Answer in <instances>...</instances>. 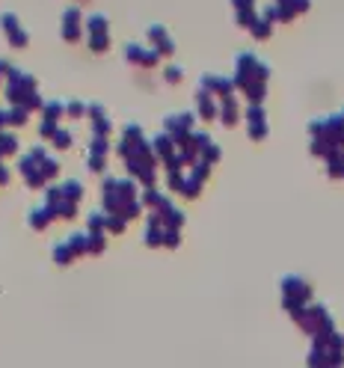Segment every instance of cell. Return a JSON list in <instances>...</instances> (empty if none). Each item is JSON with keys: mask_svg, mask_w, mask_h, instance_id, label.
Returning a JSON list of instances; mask_svg holds the SVG:
<instances>
[{"mask_svg": "<svg viewBox=\"0 0 344 368\" xmlns=\"http://www.w3.org/2000/svg\"><path fill=\"white\" fill-rule=\"evenodd\" d=\"M0 27L6 30V39H9V45H13V48H27L30 36H27L24 30H21L18 18H15L13 13H3V15H0Z\"/></svg>", "mask_w": 344, "mask_h": 368, "instance_id": "1", "label": "cell"}, {"mask_svg": "<svg viewBox=\"0 0 344 368\" xmlns=\"http://www.w3.org/2000/svg\"><path fill=\"white\" fill-rule=\"evenodd\" d=\"M18 170L24 173V182H27L30 187H42V184H45V175H42L39 163L33 161L30 154H27V158H21V166H18Z\"/></svg>", "mask_w": 344, "mask_h": 368, "instance_id": "2", "label": "cell"}, {"mask_svg": "<svg viewBox=\"0 0 344 368\" xmlns=\"http://www.w3.org/2000/svg\"><path fill=\"white\" fill-rule=\"evenodd\" d=\"M217 116L223 119V125H238V119H240V110H238V102L235 98H220V110H217Z\"/></svg>", "mask_w": 344, "mask_h": 368, "instance_id": "3", "label": "cell"}, {"mask_svg": "<svg viewBox=\"0 0 344 368\" xmlns=\"http://www.w3.org/2000/svg\"><path fill=\"white\" fill-rule=\"evenodd\" d=\"M196 110H199V116H202L205 122H211V119H214L217 116V102H214V95H211V93H205V89H199V93H196Z\"/></svg>", "mask_w": 344, "mask_h": 368, "instance_id": "4", "label": "cell"}, {"mask_svg": "<svg viewBox=\"0 0 344 368\" xmlns=\"http://www.w3.org/2000/svg\"><path fill=\"white\" fill-rule=\"evenodd\" d=\"M149 146L154 149L151 154H154V158H158V161H166V158H170V154L175 152V143H172V137H170V134H158V137H154V140L149 143Z\"/></svg>", "mask_w": 344, "mask_h": 368, "instance_id": "5", "label": "cell"}, {"mask_svg": "<svg viewBox=\"0 0 344 368\" xmlns=\"http://www.w3.org/2000/svg\"><path fill=\"white\" fill-rule=\"evenodd\" d=\"M86 36H107V18L101 13L86 18Z\"/></svg>", "mask_w": 344, "mask_h": 368, "instance_id": "6", "label": "cell"}, {"mask_svg": "<svg viewBox=\"0 0 344 368\" xmlns=\"http://www.w3.org/2000/svg\"><path fill=\"white\" fill-rule=\"evenodd\" d=\"M65 116V104L63 102H45V107H42V119L48 122H57Z\"/></svg>", "mask_w": 344, "mask_h": 368, "instance_id": "7", "label": "cell"}, {"mask_svg": "<svg viewBox=\"0 0 344 368\" xmlns=\"http://www.w3.org/2000/svg\"><path fill=\"white\" fill-rule=\"evenodd\" d=\"M27 119H30V113L21 104H13L6 110V125H27Z\"/></svg>", "mask_w": 344, "mask_h": 368, "instance_id": "8", "label": "cell"}, {"mask_svg": "<svg viewBox=\"0 0 344 368\" xmlns=\"http://www.w3.org/2000/svg\"><path fill=\"white\" fill-rule=\"evenodd\" d=\"M15 152H18V140H15V134L0 131V158H3V154H15Z\"/></svg>", "mask_w": 344, "mask_h": 368, "instance_id": "9", "label": "cell"}, {"mask_svg": "<svg viewBox=\"0 0 344 368\" xmlns=\"http://www.w3.org/2000/svg\"><path fill=\"white\" fill-rule=\"evenodd\" d=\"M60 193L69 199V202H77V199L83 196V187L77 184V182H63V184H60Z\"/></svg>", "mask_w": 344, "mask_h": 368, "instance_id": "10", "label": "cell"}, {"mask_svg": "<svg viewBox=\"0 0 344 368\" xmlns=\"http://www.w3.org/2000/svg\"><path fill=\"white\" fill-rule=\"evenodd\" d=\"M63 39L65 42H81L83 39V24H63Z\"/></svg>", "mask_w": 344, "mask_h": 368, "instance_id": "11", "label": "cell"}, {"mask_svg": "<svg viewBox=\"0 0 344 368\" xmlns=\"http://www.w3.org/2000/svg\"><path fill=\"white\" fill-rule=\"evenodd\" d=\"M163 166H166V170H170V173H181L184 166H187V161H184V154H181V152H172L170 158L163 161Z\"/></svg>", "mask_w": 344, "mask_h": 368, "instance_id": "12", "label": "cell"}, {"mask_svg": "<svg viewBox=\"0 0 344 368\" xmlns=\"http://www.w3.org/2000/svg\"><path fill=\"white\" fill-rule=\"evenodd\" d=\"M247 131H249V140L261 143L264 137H268V122H249V125H247Z\"/></svg>", "mask_w": 344, "mask_h": 368, "instance_id": "13", "label": "cell"}, {"mask_svg": "<svg viewBox=\"0 0 344 368\" xmlns=\"http://www.w3.org/2000/svg\"><path fill=\"white\" fill-rule=\"evenodd\" d=\"M235 21H238V24L240 27H252L255 24V21H259V15H255V9H238V13H235Z\"/></svg>", "mask_w": 344, "mask_h": 368, "instance_id": "14", "label": "cell"}, {"mask_svg": "<svg viewBox=\"0 0 344 368\" xmlns=\"http://www.w3.org/2000/svg\"><path fill=\"white\" fill-rule=\"evenodd\" d=\"M270 30H273V24H270V21H264V18H259V21H255V24L249 27V33H252L255 39H268Z\"/></svg>", "mask_w": 344, "mask_h": 368, "instance_id": "15", "label": "cell"}, {"mask_svg": "<svg viewBox=\"0 0 344 368\" xmlns=\"http://www.w3.org/2000/svg\"><path fill=\"white\" fill-rule=\"evenodd\" d=\"M21 107H24L27 113H33V110H42V107H45V98H42L39 93H30L24 102H21Z\"/></svg>", "mask_w": 344, "mask_h": 368, "instance_id": "16", "label": "cell"}, {"mask_svg": "<svg viewBox=\"0 0 344 368\" xmlns=\"http://www.w3.org/2000/svg\"><path fill=\"white\" fill-rule=\"evenodd\" d=\"M243 116H247V122H268V113H264V107H261V104H249Z\"/></svg>", "mask_w": 344, "mask_h": 368, "instance_id": "17", "label": "cell"}, {"mask_svg": "<svg viewBox=\"0 0 344 368\" xmlns=\"http://www.w3.org/2000/svg\"><path fill=\"white\" fill-rule=\"evenodd\" d=\"M51 140H54V146H57V149H69L72 146V134L65 128H57V134H54Z\"/></svg>", "mask_w": 344, "mask_h": 368, "instance_id": "18", "label": "cell"}, {"mask_svg": "<svg viewBox=\"0 0 344 368\" xmlns=\"http://www.w3.org/2000/svg\"><path fill=\"white\" fill-rule=\"evenodd\" d=\"M161 63V54L158 51H154V48H146V51H142V69H154V65H158Z\"/></svg>", "mask_w": 344, "mask_h": 368, "instance_id": "19", "label": "cell"}, {"mask_svg": "<svg viewBox=\"0 0 344 368\" xmlns=\"http://www.w3.org/2000/svg\"><path fill=\"white\" fill-rule=\"evenodd\" d=\"M107 149H110V143H107V137H92V146H90V154H98V158H104V154H107Z\"/></svg>", "mask_w": 344, "mask_h": 368, "instance_id": "20", "label": "cell"}, {"mask_svg": "<svg viewBox=\"0 0 344 368\" xmlns=\"http://www.w3.org/2000/svg\"><path fill=\"white\" fill-rule=\"evenodd\" d=\"M63 24H83V15H81V9L77 6H69L63 13Z\"/></svg>", "mask_w": 344, "mask_h": 368, "instance_id": "21", "label": "cell"}, {"mask_svg": "<svg viewBox=\"0 0 344 368\" xmlns=\"http://www.w3.org/2000/svg\"><path fill=\"white\" fill-rule=\"evenodd\" d=\"M142 51H146V48H142V45H128V48H125V57H128V63L140 65V63H142Z\"/></svg>", "mask_w": 344, "mask_h": 368, "instance_id": "22", "label": "cell"}, {"mask_svg": "<svg viewBox=\"0 0 344 368\" xmlns=\"http://www.w3.org/2000/svg\"><path fill=\"white\" fill-rule=\"evenodd\" d=\"M65 116H72V119L86 116V104L83 102H69V104H65Z\"/></svg>", "mask_w": 344, "mask_h": 368, "instance_id": "23", "label": "cell"}, {"mask_svg": "<svg viewBox=\"0 0 344 368\" xmlns=\"http://www.w3.org/2000/svg\"><path fill=\"white\" fill-rule=\"evenodd\" d=\"M110 128H113V125H110V116H101V119H95V122H92V131H95V137H107V134H110Z\"/></svg>", "mask_w": 344, "mask_h": 368, "instance_id": "24", "label": "cell"}, {"mask_svg": "<svg viewBox=\"0 0 344 368\" xmlns=\"http://www.w3.org/2000/svg\"><path fill=\"white\" fill-rule=\"evenodd\" d=\"M39 170H42V175H45V178H54V175L60 173V163L54 161V158H45V161L39 163Z\"/></svg>", "mask_w": 344, "mask_h": 368, "instance_id": "25", "label": "cell"}, {"mask_svg": "<svg viewBox=\"0 0 344 368\" xmlns=\"http://www.w3.org/2000/svg\"><path fill=\"white\" fill-rule=\"evenodd\" d=\"M86 45L92 51H107L110 48V36H86Z\"/></svg>", "mask_w": 344, "mask_h": 368, "instance_id": "26", "label": "cell"}, {"mask_svg": "<svg viewBox=\"0 0 344 368\" xmlns=\"http://www.w3.org/2000/svg\"><path fill=\"white\" fill-rule=\"evenodd\" d=\"M48 217H51V211L48 208H39V211H30V223H33V226H45V223H48Z\"/></svg>", "mask_w": 344, "mask_h": 368, "instance_id": "27", "label": "cell"}, {"mask_svg": "<svg viewBox=\"0 0 344 368\" xmlns=\"http://www.w3.org/2000/svg\"><path fill=\"white\" fill-rule=\"evenodd\" d=\"M142 199H146V205H151V208H161V202H163V196H161L158 191H154V187H146Z\"/></svg>", "mask_w": 344, "mask_h": 368, "instance_id": "28", "label": "cell"}, {"mask_svg": "<svg viewBox=\"0 0 344 368\" xmlns=\"http://www.w3.org/2000/svg\"><path fill=\"white\" fill-rule=\"evenodd\" d=\"M199 158H202L208 166H211V163H217V161H220V146H214V143H211V146H208L202 154H199Z\"/></svg>", "mask_w": 344, "mask_h": 368, "instance_id": "29", "label": "cell"}, {"mask_svg": "<svg viewBox=\"0 0 344 368\" xmlns=\"http://www.w3.org/2000/svg\"><path fill=\"white\" fill-rule=\"evenodd\" d=\"M149 39H151V45H161L163 39H170V36H166V30L161 24H154V27H149Z\"/></svg>", "mask_w": 344, "mask_h": 368, "instance_id": "30", "label": "cell"}, {"mask_svg": "<svg viewBox=\"0 0 344 368\" xmlns=\"http://www.w3.org/2000/svg\"><path fill=\"white\" fill-rule=\"evenodd\" d=\"M86 163H90L92 173H104V170H107V161L98 158V154H90V158H86Z\"/></svg>", "mask_w": 344, "mask_h": 368, "instance_id": "31", "label": "cell"}, {"mask_svg": "<svg viewBox=\"0 0 344 368\" xmlns=\"http://www.w3.org/2000/svg\"><path fill=\"white\" fill-rule=\"evenodd\" d=\"M181 74H184L181 65H170V69H166V83H179Z\"/></svg>", "mask_w": 344, "mask_h": 368, "instance_id": "32", "label": "cell"}, {"mask_svg": "<svg viewBox=\"0 0 344 368\" xmlns=\"http://www.w3.org/2000/svg\"><path fill=\"white\" fill-rule=\"evenodd\" d=\"M39 134L42 137H54V134H57V122H48V119H42V125H39Z\"/></svg>", "mask_w": 344, "mask_h": 368, "instance_id": "33", "label": "cell"}, {"mask_svg": "<svg viewBox=\"0 0 344 368\" xmlns=\"http://www.w3.org/2000/svg\"><path fill=\"white\" fill-rule=\"evenodd\" d=\"M199 191H202V184L193 182V178H187V182H184V193L190 196V199H196V193H199Z\"/></svg>", "mask_w": 344, "mask_h": 368, "instance_id": "34", "label": "cell"}, {"mask_svg": "<svg viewBox=\"0 0 344 368\" xmlns=\"http://www.w3.org/2000/svg\"><path fill=\"white\" fill-rule=\"evenodd\" d=\"M184 182H187V178L181 173H170V187H172V191H184Z\"/></svg>", "mask_w": 344, "mask_h": 368, "instance_id": "35", "label": "cell"}, {"mask_svg": "<svg viewBox=\"0 0 344 368\" xmlns=\"http://www.w3.org/2000/svg\"><path fill=\"white\" fill-rule=\"evenodd\" d=\"M288 6H291L294 15H297V13H306V9L312 6V0H288Z\"/></svg>", "mask_w": 344, "mask_h": 368, "instance_id": "36", "label": "cell"}, {"mask_svg": "<svg viewBox=\"0 0 344 368\" xmlns=\"http://www.w3.org/2000/svg\"><path fill=\"white\" fill-rule=\"evenodd\" d=\"M86 113H90V116H92V122H95V119H101V116H107L101 104H86Z\"/></svg>", "mask_w": 344, "mask_h": 368, "instance_id": "37", "label": "cell"}, {"mask_svg": "<svg viewBox=\"0 0 344 368\" xmlns=\"http://www.w3.org/2000/svg\"><path fill=\"white\" fill-rule=\"evenodd\" d=\"M181 220H184L181 211H170V226H181Z\"/></svg>", "mask_w": 344, "mask_h": 368, "instance_id": "38", "label": "cell"}, {"mask_svg": "<svg viewBox=\"0 0 344 368\" xmlns=\"http://www.w3.org/2000/svg\"><path fill=\"white\" fill-rule=\"evenodd\" d=\"M90 226H92V229L104 226V217H101V214H92V217H90Z\"/></svg>", "mask_w": 344, "mask_h": 368, "instance_id": "39", "label": "cell"}, {"mask_svg": "<svg viewBox=\"0 0 344 368\" xmlns=\"http://www.w3.org/2000/svg\"><path fill=\"white\" fill-rule=\"evenodd\" d=\"M235 9H252V0H231Z\"/></svg>", "mask_w": 344, "mask_h": 368, "instance_id": "40", "label": "cell"}, {"mask_svg": "<svg viewBox=\"0 0 344 368\" xmlns=\"http://www.w3.org/2000/svg\"><path fill=\"white\" fill-rule=\"evenodd\" d=\"M6 182H9V170H6L3 163H0V184H6Z\"/></svg>", "mask_w": 344, "mask_h": 368, "instance_id": "41", "label": "cell"}, {"mask_svg": "<svg viewBox=\"0 0 344 368\" xmlns=\"http://www.w3.org/2000/svg\"><path fill=\"white\" fill-rule=\"evenodd\" d=\"M0 72H9V65H6V60H0Z\"/></svg>", "mask_w": 344, "mask_h": 368, "instance_id": "42", "label": "cell"}, {"mask_svg": "<svg viewBox=\"0 0 344 368\" xmlns=\"http://www.w3.org/2000/svg\"><path fill=\"white\" fill-rule=\"evenodd\" d=\"M273 3H288V0H273Z\"/></svg>", "mask_w": 344, "mask_h": 368, "instance_id": "43", "label": "cell"}, {"mask_svg": "<svg viewBox=\"0 0 344 368\" xmlns=\"http://www.w3.org/2000/svg\"><path fill=\"white\" fill-rule=\"evenodd\" d=\"M338 116H341V119H344V110H341V113H338Z\"/></svg>", "mask_w": 344, "mask_h": 368, "instance_id": "44", "label": "cell"}]
</instances>
